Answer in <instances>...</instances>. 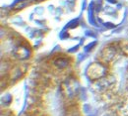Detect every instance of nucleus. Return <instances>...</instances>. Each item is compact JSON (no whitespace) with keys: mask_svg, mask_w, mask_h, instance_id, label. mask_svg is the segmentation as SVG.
Masks as SVG:
<instances>
[{"mask_svg":"<svg viewBox=\"0 0 128 116\" xmlns=\"http://www.w3.org/2000/svg\"><path fill=\"white\" fill-rule=\"evenodd\" d=\"M88 75L92 79H98L104 75L106 73V67L100 64H94L88 68Z\"/></svg>","mask_w":128,"mask_h":116,"instance_id":"f257e3e1","label":"nucleus"},{"mask_svg":"<svg viewBox=\"0 0 128 116\" xmlns=\"http://www.w3.org/2000/svg\"><path fill=\"white\" fill-rule=\"evenodd\" d=\"M14 53H15V56H16L17 58H19L21 60L27 59L29 57V55H30V52L27 50L26 48H24V47H18L17 49H15Z\"/></svg>","mask_w":128,"mask_h":116,"instance_id":"f03ea898","label":"nucleus"},{"mask_svg":"<svg viewBox=\"0 0 128 116\" xmlns=\"http://www.w3.org/2000/svg\"><path fill=\"white\" fill-rule=\"evenodd\" d=\"M29 4V0H20L18 3H16V5L14 6V9L19 10V9H23L24 7H26Z\"/></svg>","mask_w":128,"mask_h":116,"instance_id":"7ed1b4c3","label":"nucleus"},{"mask_svg":"<svg viewBox=\"0 0 128 116\" xmlns=\"http://www.w3.org/2000/svg\"><path fill=\"white\" fill-rule=\"evenodd\" d=\"M54 64H55V66H57L58 67H65V66H67V65H68V61L66 59L62 58V59L56 60Z\"/></svg>","mask_w":128,"mask_h":116,"instance_id":"20e7f679","label":"nucleus"},{"mask_svg":"<svg viewBox=\"0 0 128 116\" xmlns=\"http://www.w3.org/2000/svg\"><path fill=\"white\" fill-rule=\"evenodd\" d=\"M77 24H78V20H74V21L70 22V23L67 25V27H70V28H74V27H75V25H77Z\"/></svg>","mask_w":128,"mask_h":116,"instance_id":"39448f33","label":"nucleus"},{"mask_svg":"<svg viewBox=\"0 0 128 116\" xmlns=\"http://www.w3.org/2000/svg\"><path fill=\"white\" fill-rule=\"evenodd\" d=\"M36 1H38V2H42V1H44V0H36Z\"/></svg>","mask_w":128,"mask_h":116,"instance_id":"423d86ee","label":"nucleus"}]
</instances>
